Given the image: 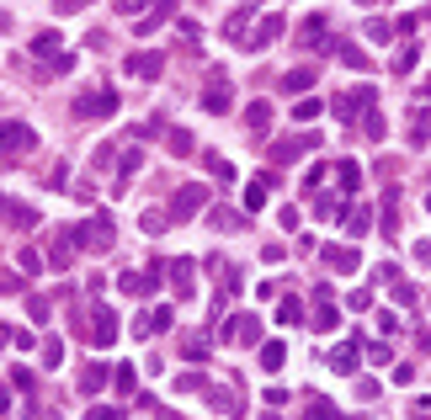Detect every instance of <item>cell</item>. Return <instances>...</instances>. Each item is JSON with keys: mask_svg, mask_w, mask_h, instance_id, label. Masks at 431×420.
Masks as SVG:
<instances>
[{"mask_svg": "<svg viewBox=\"0 0 431 420\" xmlns=\"http://www.w3.org/2000/svg\"><path fill=\"white\" fill-rule=\"evenodd\" d=\"M346 229H351V234H368V229H373V213H368V208H351V213H346Z\"/></svg>", "mask_w": 431, "mask_h": 420, "instance_id": "cell-20", "label": "cell"}, {"mask_svg": "<svg viewBox=\"0 0 431 420\" xmlns=\"http://www.w3.org/2000/svg\"><path fill=\"white\" fill-rule=\"evenodd\" d=\"M229 335H240V340H256V335H261V324H256V314H240Z\"/></svg>", "mask_w": 431, "mask_h": 420, "instance_id": "cell-21", "label": "cell"}, {"mask_svg": "<svg viewBox=\"0 0 431 420\" xmlns=\"http://www.w3.org/2000/svg\"><path fill=\"white\" fill-rule=\"evenodd\" d=\"M320 38H325V16H314V21L304 27V43H320Z\"/></svg>", "mask_w": 431, "mask_h": 420, "instance_id": "cell-31", "label": "cell"}, {"mask_svg": "<svg viewBox=\"0 0 431 420\" xmlns=\"http://www.w3.org/2000/svg\"><path fill=\"white\" fill-rule=\"evenodd\" d=\"M170 155H192V133L176 128V133H170Z\"/></svg>", "mask_w": 431, "mask_h": 420, "instance_id": "cell-28", "label": "cell"}, {"mask_svg": "<svg viewBox=\"0 0 431 420\" xmlns=\"http://www.w3.org/2000/svg\"><path fill=\"white\" fill-rule=\"evenodd\" d=\"M335 54H341V64H351V69H368V64H373L357 43H335Z\"/></svg>", "mask_w": 431, "mask_h": 420, "instance_id": "cell-15", "label": "cell"}, {"mask_svg": "<svg viewBox=\"0 0 431 420\" xmlns=\"http://www.w3.org/2000/svg\"><path fill=\"white\" fill-rule=\"evenodd\" d=\"M325 261H330V272H357V250L351 245H325Z\"/></svg>", "mask_w": 431, "mask_h": 420, "instance_id": "cell-9", "label": "cell"}, {"mask_svg": "<svg viewBox=\"0 0 431 420\" xmlns=\"http://www.w3.org/2000/svg\"><path fill=\"white\" fill-rule=\"evenodd\" d=\"M320 112H325L320 101H298V107H293V118H298V122H314V118H320Z\"/></svg>", "mask_w": 431, "mask_h": 420, "instance_id": "cell-25", "label": "cell"}, {"mask_svg": "<svg viewBox=\"0 0 431 420\" xmlns=\"http://www.w3.org/2000/svg\"><path fill=\"white\" fill-rule=\"evenodd\" d=\"M245 118H250V133H256V139H267V128H272V107H267V101H256Z\"/></svg>", "mask_w": 431, "mask_h": 420, "instance_id": "cell-12", "label": "cell"}, {"mask_svg": "<svg viewBox=\"0 0 431 420\" xmlns=\"http://www.w3.org/2000/svg\"><path fill=\"white\" fill-rule=\"evenodd\" d=\"M368 38H373V43H389V21L373 16V21H368Z\"/></svg>", "mask_w": 431, "mask_h": 420, "instance_id": "cell-30", "label": "cell"}, {"mask_svg": "<svg viewBox=\"0 0 431 420\" xmlns=\"http://www.w3.org/2000/svg\"><path fill=\"white\" fill-rule=\"evenodd\" d=\"M208 197H213V192H208L203 181L181 186V192H176V202H170V223H186V219H192V213H197V208H203Z\"/></svg>", "mask_w": 431, "mask_h": 420, "instance_id": "cell-2", "label": "cell"}, {"mask_svg": "<svg viewBox=\"0 0 431 420\" xmlns=\"http://www.w3.org/2000/svg\"><path fill=\"white\" fill-rule=\"evenodd\" d=\"M59 357H64L59 340H48V346H43V367H59Z\"/></svg>", "mask_w": 431, "mask_h": 420, "instance_id": "cell-33", "label": "cell"}, {"mask_svg": "<svg viewBox=\"0 0 431 420\" xmlns=\"http://www.w3.org/2000/svg\"><path fill=\"white\" fill-rule=\"evenodd\" d=\"M75 245H91V250H107V245H112V219H102V213H96V219H91V234H75Z\"/></svg>", "mask_w": 431, "mask_h": 420, "instance_id": "cell-5", "label": "cell"}, {"mask_svg": "<svg viewBox=\"0 0 431 420\" xmlns=\"http://www.w3.org/2000/svg\"><path fill=\"white\" fill-rule=\"evenodd\" d=\"M277 320H283V324H304V303H298V298H287Z\"/></svg>", "mask_w": 431, "mask_h": 420, "instance_id": "cell-24", "label": "cell"}, {"mask_svg": "<svg viewBox=\"0 0 431 420\" xmlns=\"http://www.w3.org/2000/svg\"><path fill=\"white\" fill-rule=\"evenodd\" d=\"M160 69H165L160 54H133V59H128V75H139V80H155Z\"/></svg>", "mask_w": 431, "mask_h": 420, "instance_id": "cell-7", "label": "cell"}, {"mask_svg": "<svg viewBox=\"0 0 431 420\" xmlns=\"http://www.w3.org/2000/svg\"><path fill=\"white\" fill-rule=\"evenodd\" d=\"M54 48H59L54 32H38V38H32V54H38V59H43V54H54Z\"/></svg>", "mask_w": 431, "mask_h": 420, "instance_id": "cell-26", "label": "cell"}, {"mask_svg": "<svg viewBox=\"0 0 431 420\" xmlns=\"http://www.w3.org/2000/svg\"><path fill=\"white\" fill-rule=\"evenodd\" d=\"M112 378H118V388H123V394H133V383H139V378H133V367H118Z\"/></svg>", "mask_w": 431, "mask_h": 420, "instance_id": "cell-32", "label": "cell"}, {"mask_svg": "<svg viewBox=\"0 0 431 420\" xmlns=\"http://www.w3.org/2000/svg\"><path fill=\"white\" fill-rule=\"evenodd\" d=\"M102 383H107V367H102V362H91V367L80 373V388H85V394H96Z\"/></svg>", "mask_w": 431, "mask_h": 420, "instance_id": "cell-17", "label": "cell"}, {"mask_svg": "<svg viewBox=\"0 0 431 420\" xmlns=\"http://www.w3.org/2000/svg\"><path fill=\"white\" fill-rule=\"evenodd\" d=\"M410 133H415V144H431V112H426V107H415V118H410Z\"/></svg>", "mask_w": 431, "mask_h": 420, "instance_id": "cell-16", "label": "cell"}, {"mask_svg": "<svg viewBox=\"0 0 431 420\" xmlns=\"http://www.w3.org/2000/svg\"><path fill=\"white\" fill-rule=\"evenodd\" d=\"M267 186H272V176H256V181H250V192H245V208H250V213H261V208H267Z\"/></svg>", "mask_w": 431, "mask_h": 420, "instance_id": "cell-13", "label": "cell"}, {"mask_svg": "<svg viewBox=\"0 0 431 420\" xmlns=\"http://www.w3.org/2000/svg\"><path fill=\"white\" fill-rule=\"evenodd\" d=\"M277 32H283V16H267L261 27H256V48H267V43L277 38Z\"/></svg>", "mask_w": 431, "mask_h": 420, "instance_id": "cell-19", "label": "cell"}, {"mask_svg": "<svg viewBox=\"0 0 431 420\" xmlns=\"http://www.w3.org/2000/svg\"><path fill=\"white\" fill-rule=\"evenodd\" d=\"M139 165H144V155H139V149H128V155H123V160H118V176H139Z\"/></svg>", "mask_w": 431, "mask_h": 420, "instance_id": "cell-23", "label": "cell"}, {"mask_svg": "<svg viewBox=\"0 0 431 420\" xmlns=\"http://www.w3.org/2000/svg\"><path fill=\"white\" fill-rule=\"evenodd\" d=\"M203 112H213V118H224V112H229V85L224 80H213L203 91Z\"/></svg>", "mask_w": 431, "mask_h": 420, "instance_id": "cell-8", "label": "cell"}, {"mask_svg": "<svg viewBox=\"0 0 431 420\" xmlns=\"http://www.w3.org/2000/svg\"><path fill=\"white\" fill-rule=\"evenodd\" d=\"M75 112H80V118H107V112H118V96H112V91L80 96V101H75Z\"/></svg>", "mask_w": 431, "mask_h": 420, "instance_id": "cell-4", "label": "cell"}, {"mask_svg": "<svg viewBox=\"0 0 431 420\" xmlns=\"http://www.w3.org/2000/svg\"><path fill=\"white\" fill-rule=\"evenodd\" d=\"M165 266H170V287H176V293H192V261H165Z\"/></svg>", "mask_w": 431, "mask_h": 420, "instance_id": "cell-11", "label": "cell"}, {"mask_svg": "<svg viewBox=\"0 0 431 420\" xmlns=\"http://www.w3.org/2000/svg\"><path fill=\"white\" fill-rule=\"evenodd\" d=\"M27 144H32V128H27V122H5V128H0V149H5V155H21Z\"/></svg>", "mask_w": 431, "mask_h": 420, "instance_id": "cell-6", "label": "cell"}, {"mask_svg": "<svg viewBox=\"0 0 431 420\" xmlns=\"http://www.w3.org/2000/svg\"><path fill=\"white\" fill-rule=\"evenodd\" d=\"M373 101H378V91H373V85H351V91H341V101H335V118H341V122L362 118Z\"/></svg>", "mask_w": 431, "mask_h": 420, "instance_id": "cell-1", "label": "cell"}, {"mask_svg": "<svg viewBox=\"0 0 431 420\" xmlns=\"http://www.w3.org/2000/svg\"><path fill=\"white\" fill-rule=\"evenodd\" d=\"M415 54H421V48H399V59H394V69H415Z\"/></svg>", "mask_w": 431, "mask_h": 420, "instance_id": "cell-35", "label": "cell"}, {"mask_svg": "<svg viewBox=\"0 0 431 420\" xmlns=\"http://www.w3.org/2000/svg\"><path fill=\"white\" fill-rule=\"evenodd\" d=\"M283 357H287V346H283V340L261 346V367H267V373H277V367H283Z\"/></svg>", "mask_w": 431, "mask_h": 420, "instance_id": "cell-18", "label": "cell"}, {"mask_svg": "<svg viewBox=\"0 0 431 420\" xmlns=\"http://www.w3.org/2000/svg\"><path fill=\"white\" fill-rule=\"evenodd\" d=\"M181 357H186V362H208V340H186Z\"/></svg>", "mask_w": 431, "mask_h": 420, "instance_id": "cell-29", "label": "cell"}, {"mask_svg": "<svg viewBox=\"0 0 431 420\" xmlns=\"http://www.w3.org/2000/svg\"><path fill=\"white\" fill-rule=\"evenodd\" d=\"M330 367H335V373H341V378H351V373H357V367H362V357H357V346H351V340H341V346H330Z\"/></svg>", "mask_w": 431, "mask_h": 420, "instance_id": "cell-3", "label": "cell"}, {"mask_svg": "<svg viewBox=\"0 0 431 420\" xmlns=\"http://www.w3.org/2000/svg\"><path fill=\"white\" fill-rule=\"evenodd\" d=\"M309 144H314V139H298V144H277V149H272V155H277V160H298V155H304V149H309Z\"/></svg>", "mask_w": 431, "mask_h": 420, "instance_id": "cell-22", "label": "cell"}, {"mask_svg": "<svg viewBox=\"0 0 431 420\" xmlns=\"http://www.w3.org/2000/svg\"><path fill=\"white\" fill-rule=\"evenodd\" d=\"M415 261H421V266H431V240H421V245H415Z\"/></svg>", "mask_w": 431, "mask_h": 420, "instance_id": "cell-37", "label": "cell"}, {"mask_svg": "<svg viewBox=\"0 0 431 420\" xmlns=\"http://www.w3.org/2000/svg\"><path fill=\"white\" fill-rule=\"evenodd\" d=\"M421 96H431V80H426V91H421Z\"/></svg>", "mask_w": 431, "mask_h": 420, "instance_id": "cell-38", "label": "cell"}, {"mask_svg": "<svg viewBox=\"0 0 431 420\" xmlns=\"http://www.w3.org/2000/svg\"><path fill=\"white\" fill-rule=\"evenodd\" d=\"M112 340H118V314L96 309V346H112Z\"/></svg>", "mask_w": 431, "mask_h": 420, "instance_id": "cell-10", "label": "cell"}, {"mask_svg": "<svg viewBox=\"0 0 431 420\" xmlns=\"http://www.w3.org/2000/svg\"><path fill=\"white\" fill-rule=\"evenodd\" d=\"M362 118H368V133H373V139H384V118H378L373 107H368V112H362Z\"/></svg>", "mask_w": 431, "mask_h": 420, "instance_id": "cell-36", "label": "cell"}, {"mask_svg": "<svg viewBox=\"0 0 431 420\" xmlns=\"http://www.w3.org/2000/svg\"><path fill=\"white\" fill-rule=\"evenodd\" d=\"M165 229V213H144V234H160Z\"/></svg>", "mask_w": 431, "mask_h": 420, "instance_id": "cell-34", "label": "cell"}, {"mask_svg": "<svg viewBox=\"0 0 431 420\" xmlns=\"http://www.w3.org/2000/svg\"><path fill=\"white\" fill-rule=\"evenodd\" d=\"M304 85H314V69H293L287 75V91H304Z\"/></svg>", "mask_w": 431, "mask_h": 420, "instance_id": "cell-27", "label": "cell"}, {"mask_svg": "<svg viewBox=\"0 0 431 420\" xmlns=\"http://www.w3.org/2000/svg\"><path fill=\"white\" fill-rule=\"evenodd\" d=\"M335 181H341V192H357V181H362V165H357V160H341V165H335Z\"/></svg>", "mask_w": 431, "mask_h": 420, "instance_id": "cell-14", "label": "cell"}]
</instances>
